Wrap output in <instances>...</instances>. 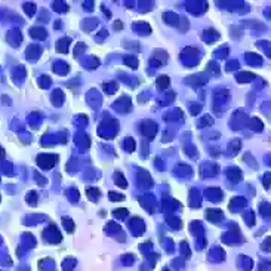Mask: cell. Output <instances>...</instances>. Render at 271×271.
Segmentation results:
<instances>
[{"label":"cell","instance_id":"1","mask_svg":"<svg viewBox=\"0 0 271 271\" xmlns=\"http://www.w3.org/2000/svg\"><path fill=\"white\" fill-rule=\"evenodd\" d=\"M116 181H117V185L119 187H126L127 184H126V179L120 175V173H116Z\"/></svg>","mask_w":271,"mask_h":271},{"label":"cell","instance_id":"2","mask_svg":"<svg viewBox=\"0 0 271 271\" xmlns=\"http://www.w3.org/2000/svg\"><path fill=\"white\" fill-rule=\"evenodd\" d=\"M167 83H169V79H167V77H160V79L157 80V86L162 87V89H164L167 86Z\"/></svg>","mask_w":271,"mask_h":271},{"label":"cell","instance_id":"3","mask_svg":"<svg viewBox=\"0 0 271 271\" xmlns=\"http://www.w3.org/2000/svg\"><path fill=\"white\" fill-rule=\"evenodd\" d=\"M110 199H111V200H113V199H114V200H122V199H123V196H116V193H111Z\"/></svg>","mask_w":271,"mask_h":271},{"label":"cell","instance_id":"4","mask_svg":"<svg viewBox=\"0 0 271 271\" xmlns=\"http://www.w3.org/2000/svg\"><path fill=\"white\" fill-rule=\"evenodd\" d=\"M116 27H117L116 30H120V27H122V22H116Z\"/></svg>","mask_w":271,"mask_h":271}]
</instances>
